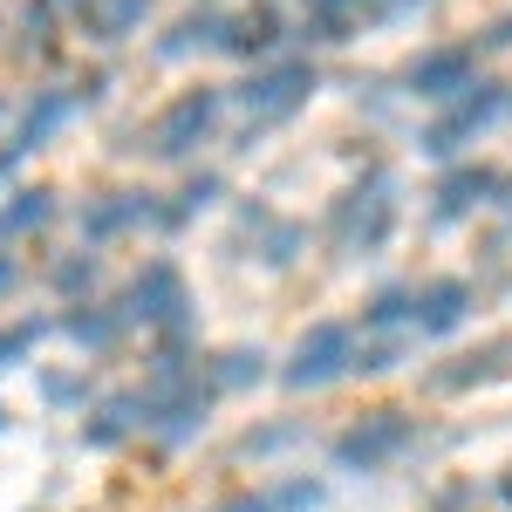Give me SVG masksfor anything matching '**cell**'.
Instances as JSON below:
<instances>
[{
  "mask_svg": "<svg viewBox=\"0 0 512 512\" xmlns=\"http://www.w3.org/2000/svg\"><path fill=\"white\" fill-rule=\"evenodd\" d=\"M205 417H212V390H198V383H164L151 396V431L164 444H192L205 431Z\"/></svg>",
  "mask_w": 512,
  "mask_h": 512,
  "instance_id": "52a82bcc",
  "label": "cell"
},
{
  "mask_svg": "<svg viewBox=\"0 0 512 512\" xmlns=\"http://www.w3.org/2000/svg\"><path fill=\"white\" fill-rule=\"evenodd\" d=\"M151 21V0H89L82 7V28L96 41H123V35H137Z\"/></svg>",
  "mask_w": 512,
  "mask_h": 512,
  "instance_id": "4fadbf2b",
  "label": "cell"
},
{
  "mask_svg": "<svg viewBox=\"0 0 512 512\" xmlns=\"http://www.w3.org/2000/svg\"><path fill=\"white\" fill-rule=\"evenodd\" d=\"M219 512H274V499H267V492H239V499H226Z\"/></svg>",
  "mask_w": 512,
  "mask_h": 512,
  "instance_id": "f1b7e54d",
  "label": "cell"
},
{
  "mask_svg": "<svg viewBox=\"0 0 512 512\" xmlns=\"http://www.w3.org/2000/svg\"><path fill=\"white\" fill-rule=\"evenodd\" d=\"M82 103H76V89H35V103L21 110V151H41L62 123L76 117Z\"/></svg>",
  "mask_w": 512,
  "mask_h": 512,
  "instance_id": "8fae6325",
  "label": "cell"
},
{
  "mask_svg": "<svg viewBox=\"0 0 512 512\" xmlns=\"http://www.w3.org/2000/svg\"><path fill=\"white\" fill-rule=\"evenodd\" d=\"M144 219H158V198L151 192H103V198L82 205V239H89V246H110L117 233L144 226Z\"/></svg>",
  "mask_w": 512,
  "mask_h": 512,
  "instance_id": "ba28073f",
  "label": "cell"
},
{
  "mask_svg": "<svg viewBox=\"0 0 512 512\" xmlns=\"http://www.w3.org/2000/svg\"><path fill=\"white\" fill-rule=\"evenodd\" d=\"M492 192H499V178H492V171H451V178L437 185V219H465V212L485 205Z\"/></svg>",
  "mask_w": 512,
  "mask_h": 512,
  "instance_id": "9a60e30c",
  "label": "cell"
},
{
  "mask_svg": "<svg viewBox=\"0 0 512 512\" xmlns=\"http://www.w3.org/2000/svg\"><path fill=\"white\" fill-rule=\"evenodd\" d=\"M219 35H226V14L198 7V14H185V21L158 41V55H164V62H178V55H192V48H219Z\"/></svg>",
  "mask_w": 512,
  "mask_h": 512,
  "instance_id": "2e32d148",
  "label": "cell"
},
{
  "mask_svg": "<svg viewBox=\"0 0 512 512\" xmlns=\"http://www.w3.org/2000/svg\"><path fill=\"white\" fill-rule=\"evenodd\" d=\"M499 355H506V349H485V355H465L458 369H437L431 390H465V383H485V376L499 369Z\"/></svg>",
  "mask_w": 512,
  "mask_h": 512,
  "instance_id": "44dd1931",
  "label": "cell"
},
{
  "mask_svg": "<svg viewBox=\"0 0 512 512\" xmlns=\"http://www.w3.org/2000/svg\"><path fill=\"white\" fill-rule=\"evenodd\" d=\"M396 362H403V342H369V349H355V355H349L355 376H390Z\"/></svg>",
  "mask_w": 512,
  "mask_h": 512,
  "instance_id": "484cf974",
  "label": "cell"
},
{
  "mask_svg": "<svg viewBox=\"0 0 512 512\" xmlns=\"http://www.w3.org/2000/svg\"><path fill=\"white\" fill-rule=\"evenodd\" d=\"M465 315H472V287H465V280H431V287L417 294V315L410 321H417L424 335H458Z\"/></svg>",
  "mask_w": 512,
  "mask_h": 512,
  "instance_id": "9c48e42d",
  "label": "cell"
},
{
  "mask_svg": "<svg viewBox=\"0 0 512 512\" xmlns=\"http://www.w3.org/2000/svg\"><path fill=\"white\" fill-rule=\"evenodd\" d=\"M410 315H417V294H403V287H383V294L362 308L369 328H396V321H410Z\"/></svg>",
  "mask_w": 512,
  "mask_h": 512,
  "instance_id": "603a6c76",
  "label": "cell"
},
{
  "mask_svg": "<svg viewBox=\"0 0 512 512\" xmlns=\"http://www.w3.org/2000/svg\"><path fill=\"white\" fill-rule=\"evenodd\" d=\"M267 376V355L260 349H226L212 362V390H246V383H260Z\"/></svg>",
  "mask_w": 512,
  "mask_h": 512,
  "instance_id": "d6986e66",
  "label": "cell"
},
{
  "mask_svg": "<svg viewBox=\"0 0 512 512\" xmlns=\"http://www.w3.org/2000/svg\"><path fill=\"white\" fill-rule=\"evenodd\" d=\"M267 499H274V512H321L328 485H321V478H280Z\"/></svg>",
  "mask_w": 512,
  "mask_h": 512,
  "instance_id": "ffe728a7",
  "label": "cell"
},
{
  "mask_svg": "<svg viewBox=\"0 0 512 512\" xmlns=\"http://www.w3.org/2000/svg\"><path fill=\"white\" fill-rule=\"evenodd\" d=\"M48 7H62V14H82V7H89V0H48Z\"/></svg>",
  "mask_w": 512,
  "mask_h": 512,
  "instance_id": "836d02e7",
  "label": "cell"
},
{
  "mask_svg": "<svg viewBox=\"0 0 512 512\" xmlns=\"http://www.w3.org/2000/svg\"><path fill=\"white\" fill-rule=\"evenodd\" d=\"M376 14H403V7H417V0H369Z\"/></svg>",
  "mask_w": 512,
  "mask_h": 512,
  "instance_id": "d6a6232c",
  "label": "cell"
},
{
  "mask_svg": "<svg viewBox=\"0 0 512 512\" xmlns=\"http://www.w3.org/2000/svg\"><path fill=\"white\" fill-rule=\"evenodd\" d=\"M41 335H48V321H14V328L0 335V369H7L14 355H28V349L41 342Z\"/></svg>",
  "mask_w": 512,
  "mask_h": 512,
  "instance_id": "4316f807",
  "label": "cell"
},
{
  "mask_svg": "<svg viewBox=\"0 0 512 512\" xmlns=\"http://www.w3.org/2000/svg\"><path fill=\"white\" fill-rule=\"evenodd\" d=\"M0 117H7V96H0Z\"/></svg>",
  "mask_w": 512,
  "mask_h": 512,
  "instance_id": "e575fe53",
  "label": "cell"
},
{
  "mask_svg": "<svg viewBox=\"0 0 512 512\" xmlns=\"http://www.w3.org/2000/svg\"><path fill=\"white\" fill-rule=\"evenodd\" d=\"M48 280H55V294H89V287H96V253H69V260H55Z\"/></svg>",
  "mask_w": 512,
  "mask_h": 512,
  "instance_id": "7402d4cb",
  "label": "cell"
},
{
  "mask_svg": "<svg viewBox=\"0 0 512 512\" xmlns=\"http://www.w3.org/2000/svg\"><path fill=\"white\" fill-rule=\"evenodd\" d=\"M0 35H7V21H0Z\"/></svg>",
  "mask_w": 512,
  "mask_h": 512,
  "instance_id": "8d00e7d4",
  "label": "cell"
},
{
  "mask_svg": "<svg viewBox=\"0 0 512 512\" xmlns=\"http://www.w3.org/2000/svg\"><path fill=\"white\" fill-rule=\"evenodd\" d=\"M315 14H349V7H362V0H308Z\"/></svg>",
  "mask_w": 512,
  "mask_h": 512,
  "instance_id": "f546056e",
  "label": "cell"
},
{
  "mask_svg": "<svg viewBox=\"0 0 512 512\" xmlns=\"http://www.w3.org/2000/svg\"><path fill=\"white\" fill-rule=\"evenodd\" d=\"M192 294H185V280L171 260H151L144 274L130 280V294H123V321H144V328H192Z\"/></svg>",
  "mask_w": 512,
  "mask_h": 512,
  "instance_id": "277c9868",
  "label": "cell"
},
{
  "mask_svg": "<svg viewBox=\"0 0 512 512\" xmlns=\"http://www.w3.org/2000/svg\"><path fill=\"white\" fill-rule=\"evenodd\" d=\"M492 110H499V89H478V96H465V103H458V110L437 123L431 137H424V151H437V158H444V151H458L472 130H485V123H492Z\"/></svg>",
  "mask_w": 512,
  "mask_h": 512,
  "instance_id": "7c38bea8",
  "label": "cell"
},
{
  "mask_svg": "<svg viewBox=\"0 0 512 512\" xmlns=\"http://www.w3.org/2000/svg\"><path fill=\"white\" fill-rule=\"evenodd\" d=\"M349 355H355V335L342 321H315L301 342H294V362L280 369L287 390H328L335 376H349Z\"/></svg>",
  "mask_w": 512,
  "mask_h": 512,
  "instance_id": "7a4b0ae2",
  "label": "cell"
},
{
  "mask_svg": "<svg viewBox=\"0 0 512 512\" xmlns=\"http://www.w3.org/2000/svg\"><path fill=\"white\" fill-rule=\"evenodd\" d=\"M390 178H383V171H376V178H369V192H349L342 198V212H335V239H342V246H362V253H369V246H383V239H390Z\"/></svg>",
  "mask_w": 512,
  "mask_h": 512,
  "instance_id": "8992f818",
  "label": "cell"
},
{
  "mask_svg": "<svg viewBox=\"0 0 512 512\" xmlns=\"http://www.w3.org/2000/svg\"><path fill=\"white\" fill-rule=\"evenodd\" d=\"M308 96H315V69H308V62H274V69H260V76L239 89V103H246L260 123L294 117Z\"/></svg>",
  "mask_w": 512,
  "mask_h": 512,
  "instance_id": "5b68a950",
  "label": "cell"
},
{
  "mask_svg": "<svg viewBox=\"0 0 512 512\" xmlns=\"http://www.w3.org/2000/svg\"><path fill=\"white\" fill-rule=\"evenodd\" d=\"M212 130H219V89H178L164 103V117L151 123V151L158 158H192Z\"/></svg>",
  "mask_w": 512,
  "mask_h": 512,
  "instance_id": "3957f363",
  "label": "cell"
},
{
  "mask_svg": "<svg viewBox=\"0 0 512 512\" xmlns=\"http://www.w3.org/2000/svg\"><path fill=\"white\" fill-rule=\"evenodd\" d=\"M55 219V192L48 185H21V192L0 205V239H21V233H41Z\"/></svg>",
  "mask_w": 512,
  "mask_h": 512,
  "instance_id": "5bb4252c",
  "label": "cell"
},
{
  "mask_svg": "<svg viewBox=\"0 0 512 512\" xmlns=\"http://www.w3.org/2000/svg\"><path fill=\"white\" fill-rule=\"evenodd\" d=\"M301 239H308L301 226H287V219L274 226V219H267V246H260V260H267V267H287V260L301 253Z\"/></svg>",
  "mask_w": 512,
  "mask_h": 512,
  "instance_id": "cb8c5ba5",
  "label": "cell"
},
{
  "mask_svg": "<svg viewBox=\"0 0 512 512\" xmlns=\"http://www.w3.org/2000/svg\"><path fill=\"white\" fill-rule=\"evenodd\" d=\"M280 41V21L267 14V7H253V14H239V21H226V35H219V48L226 55H267Z\"/></svg>",
  "mask_w": 512,
  "mask_h": 512,
  "instance_id": "e0dca14e",
  "label": "cell"
},
{
  "mask_svg": "<svg viewBox=\"0 0 512 512\" xmlns=\"http://www.w3.org/2000/svg\"><path fill=\"white\" fill-rule=\"evenodd\" d=\"M506 499H512V478H506Z\"/></svg>",
  "mask_w": 512,
  "mask_h": 512,
  "instance_id": "d590c367",
  "label": "cell"
},
{
  "mask_svg": "<svg viewBox=\"0 0 512 512\" xmlns=\"http://www.w3.org/2000/svg\"><path fill=\"white\" fill-rule=\"evenodd\" d=\"M472 89V48H437L410 69V96H465Z\"/></svg>",
  "mask_w": 512,
  "mask_h": 512,
  "instance_id": "30bf717a",
  "label": "cell"
},
{
  "mask_svg": "<svg viewBox=\"0 0 512 512\" xmlns=\"http://www.w3.org/2000/svg\"><path fill=\"white\" fill-rule=\"evenodd\" d=\"M62 328H69V342H82V349H110L123 335V308H89V301H82Z\"/></svg>",
  "mask_w": 512,
  "mask_h": 512,
  "instance_id": "ac0fdd59",
  "label": "cell"
},
{
  "mask_svg": "<svg viewBox=\"0 0 512 512\" xmlns=\"http://www.w3.org/2000/svg\"><path fill=\"white\" fill-rule=\"evenodd\" d=\"M14 164H21V144H0V178H7Z\"/></svg>",
  "mask_w": 512,
  "mask_h": 512,
  "instance_id": "4dcf8cb0",
  "label": "cell"
},
{
  "mask_svg": "<svg viewBox=\"0 0 512 512\" xmlns=\"http://www.w3.org/2000/svg\"><path fill=\"white\" fill-rule=\"evenodd\" d=\"M301 437V424H267V431H246L239 437V458H267V451H287Z\"/></svg>",
  "mask_w": 512,
  "mask_h": 512,
  "instance_id": "d4e9b609",
  "label": "cell"
},
{
  "mask_svg": "<svg viewBox=\"0 0 512 512\" xmlns=\"http://www.w3.org/2000/svg\"><path fill=\"white\" fill-rule=\"evenodd\" d=\"M41 396H48V403H76L82 383H76V376H41Z\"/></svg>",
  "mask_w": 512,
  "mask_h": 512,
  "instance_id": "83f0119b",
  "label": "cell"
},
{
  "mask_svg": "<svg viewBox=\"0 0 512 512\" xmlns=\"http://www.w3.org/2000/svg\"><path fill=\"white\" fill-rule=\"evenodd\" d=\"M410 444H417L410 410H369L355 431L335 437V465H342V472H383L396 451H410Z\"/></svg>",
  "mask_w": 512,
  "mask_h": 512,
  "instance_id": "6da1fadb",
  "label": "cell"
},
{
  "mask_svg": "<svg viewBox=\"0 0 512 512\" xmlns=\"http://www.w3.org/2000/svg\"><path fill=\"white\" fill-rule=\"evenodd\" d=\"M14 280H21V267H14V260H7V253H0V294H7V287H14Z\"/></svg>",
  "mask_w": 512,
  "mask_h": 512,
  "instance_id": "1f68e13d",
  "label": "cell"
}]
</instances>
